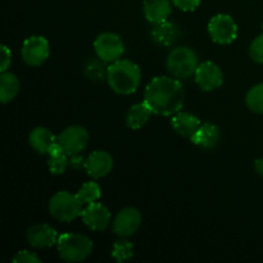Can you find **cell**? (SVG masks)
Returning a JSON list of instances; mask_svg holds the SVG:
<instances>
[{"label":"cell","instance_id":"cell-13","mask_svg":"<svg viewBox=\"0 0 263 263\" xmlns=\"http://www.w3.org/2000/svg\"><path fill=\"white\" fill-rule=\"evenodd\" d=\"M58 239L55 229L46 223L33 225L27 230V241L33 248H50L58 243Z\"/></svg>","mask_w":263,"mask_h":263},{"label":"cell","instance_id":"cell-14","mask_svg":"<svg viewBox=\"0 0 263 263\" xmlns=\"http://www.w3.org/2000/svg\"><path fill=\"white\" fill-rule=\"evenodd\" d=\"M113 157L104 151H97L90 154L85 161V171L87 175L94 179L104 177L112 171L113 168Z\"/></svg>","mask_w":263,"mask_h":263},{"label":"cell","instance_id":"cell-19","mask_svg":"<svg viewBox=\"0 0 263 263\" xmlns=\"http://www.w3.org/2000/svg\"><path fill=\"white\" fill-rule=\"evenodd\" d=\"M180 32L179 28L171 22H164L156 23V26L152 30V39L156 44L161 46H170L174 43H176L179 39Z\"/></svg>","mask_w":263,"mask_h":263},{"label":"cell","instance_id":"cell-7","mask_svg":"<svg viewBox=\"0 0 263 263\" xmlns=\"http://www.w3.org/2000/svg\"><path fill=\"white\" fill-rule=\"evenodd\" d=\"M95 53L98 58L104 61L105 63H113L122 57L125 51V45L121 37L116 33L104 32L100 33L94 43Z\"/></svg>","mask_w":263,"mask_h":263},{"label":"cell","instance_id":"cell-5","mask_svg":"<svg viewBox=\"0 0 263 263\" xmlns=\"http://www.w3.org/2000/svg\"><path fill=\"white\" fill-rule=\"evenodd\" d=\"M167 71L176 79H189L195 74L198 66V55L187 46L175 48L167 57Z\"/></svg>","mask_w":263,"mask_h":263},{"label":"cell","instance_id":"cell-15","mask_svg":"<svg viewBox=\"0 0 263 263\" xmlns=\"http://www.w3.org/2000/svg\"><path fill=\"white\" fill-rule=\"evenodd\" d=\"M143 9L146 20L154 25L168 20L172 12L170 0H144Z\"/></svg>","mask_w":263,"mask_h":263},{"label":"cell","instance_id":"cell-3","mask_svg":"<svg viewBox=\"0 0 263 263\" xmlns=\"http://www.w3.org/2000/svg\"><path fill=\"white\" fill-rule=\"evenodd\" d=\"M57 247L61 258L67 262L85 261L92 253V241L87 236L80 234H62Z\"/></svg>","mask_w":263,"mask_h":263},{"label":"cell","instance_id":"cell-31","mask_svg":"<svg viewBox=\"0 0 263 263\" xmlns=\"http://www.w3.org/2000/svg\"><path fill=\"white\" fill-rule=\"evenodd\" d=\"M69 163H71V166L76 170L85 167L84 158H82V157H80L79 154H76V156H71V161H69Z\"/></svg>","mask_w":263,"mask_h":263},{"label":"cell","instance_id":"cell-28","mask_svg":"<svg viewBox=\"0 0 263 263\" xmlns=\"http://www.w3.org/2000/svg\"><path fill=\"white\" fill-rule=\"evenodd\" d=\"M13 263H40V257L30 251H21L13 257Z\"/></svg>","mask_w":263,"mask_h":263},{"label":"cell","instance_id":"cell-2","mask_svg":"<svg viewBox=\"0 0 263 263\" xmlns=\"http://www.w3.org/2000/svg\"><path fill=\"white\" fill-rule=\"evenodd\" d=\"M110 89L121 95H130L138 90L141 81L139 66L128 59H118L110 63L107 74Z\"/></svg>","mask_w":263,"mask_h":263},{"label":"cell","instance_id":"cell-9","mask_svg":"<svg viewBox=\"0 0 263 263\" xmlns=\"http://www.w3.org/2000/svg\"><path fill=\"white\" fill-rule=\"evenodd\" d=\"M50 54L49 43L43 36H31L22 45V58L26 64L32 67L41 66Z\"/></svg>","mask_w":263,"mask_h":263},{"label":"cell","instance_id":"cell-11","mask_svg":"<svg viewBox=\"0 0 263 263\" xmlns=\"http://www.w3.org/2000/svg\"><path fill=\"white\" fill-rule=\"evenodd\" d=\"M141 223V213L136 208H123L116 216L113 222V231L121 238L133 236L139 230Z\"/></svg>","mask_w":263,"mask_h":263},{"label":"cell","instance_id":"cell-20","mask_svg":"<svg viewBox=\"0 0 263 263\" xmlns=\"http://www.w3.org/2000/svg\"><path fill=\"white\" fill-rule=\"evenodd\" d=\"M152 115H153V110L151 109V107L145 102L139 103V104L133 105L130 108L127 116H126V123L133 130H139V128H141L144 125L148 123Z\"/></svg>","mask_w":263,"mask_h":263},{"label":"cell","instance_id":"cell-25","mask_svg":"<svg viewBox=\"0 0 263 263\" xmlns=\"http://www.w3.org/2000/svg\"><path fill=\"white\" fill-rule=\"evenodd\" d=\"M247 105L254 113L263 115V82L256 85L248 91L246 98Z\"/></svg>","mask_w":263,"mask_h":263},{"label":"cell","instance_id":"cell-12","mask_svg":"<svg viewBox=\"0 0 263 263\" xmlns=\"http://www.w3.org/2000/svg\"><path fill=\"white\" fill-rule=\"evenodd\" d=\"M81 217L85 225L90 230L103 231L109 226L112 216H110L109 210L105 205L95 202L91 204H87V207L82 211Z\"/></svg>","mask_w":263,"mask_h":263},{"label":"cell","instance_id":"cell-17","mask_svg":"<svg viewBox=\"0 0 263 263\" xmlns=\"http://www.w3.org/2000/svg\"><path fill=\"white\" fill-rule=\"evenodd\" d=\"M190 139L195 145L200 146V148L212 149L220 143L221 134L217 126L212 125V123H204V125H200L197 133Z\"/></svg>","mask_w":263,"mask_h":263},{"label":"cell","instance_id":"cell-30","mask_svg":"<svg viewBox=\"0 0 263 263\" xmlns=\"http://www.w3.org/2000/svg\"><path fill=\"white\" fill-rule=\"evenodd\" d=\"M12 62V51L7 45H2V63H0V71L5 72L10 66Z\"/></svg>","mask_w":263,"mask_h":263},{"label":"cell","instance_id":"cell-16","mask_svg":"<svg viewBox=\"0 0 263 263\" xmlns=\"http://www.w3.org/2000/svg\"><path fill=\"white\" fill-rule=\"evenodd\" d=\"M172 128L176 131L179 135L186 136V138H192L198 128L200 127V120L197 116L192 115V113H185V112H177L174 115L171 120Z\"/></svg>","mask_w":263,"mask_h":263},{"label":"cell","instance_id":"cell-6","mask_svg":"<svg viewBox=\"0 0 263 263\" xmlns=\"http://www.w3.org/2000/svg\"><path fill=\"white\" fill-rule=\"evenodd\" d=\"M208 32L215 43L228 45L238 37V26L229 14H217L211 18Z\"/></svg>","mask_w":263,"mask_h":263},{"label":"cell","instance_id":"cell-1","mask_svg":"<svg viewBox=\"0 0 263 263\" xmlns=\"http://www.w3.org/2000/svg\"><path fill=\"white\" fill-rule=\"evenodd\" d=\"M144 102L156 115L174 116L184 105V86L176 77H156L146 85Z\"/></svg>","mask_w":263,"mask_h":263},{"label":"cell","instance_id":"cell-27","mask_svg":"<svg viewBox=\"0 0 263 263\" xmlns=\"http://www.w3.org/2000/svg\"><path fill=\"white\" fill-rule=\"evenodd\" d=\"M249 55L257 63L263 64V33L253 40L249 48Z\"/></svg>","mask_w":263,"mask_h":263},{"label":"cell","instance_id":"cell-22","mask_svg":"<svg viewBox=\"0 0 263 263\" xmlns=\"http://www.w3.org/2000/svg\"><path fill=\"white\" fill-rule=\"evenodd\" d=\"M48 156H49L48 166L51 174L54 175L64 174L67 167H68L69 164V159H68L69 156L66 153V151H64L58 143H55L53 145V148L49 151Z\"/></svg>","mask_w":263,"mask_h":263},{"label":"cell","instance_id":"cell-29","mask_svg":"<svg viewBox=\"0 0 263 263\" xmlns=\"http://www.w3.org/2000/svg\"><path fill=\"white\" fill-rule=\"evenodd\" d=\"M172 3L184 12H193L199 7L200 0H172Z\"/></svg>","mask_w":263,"mask_h":263},{"label":"cell","instance_id":"cell-26","mask_svg":"<svg viewBox=\"0 0 263 263\" xmlns=\"http://www.w3.org/2000/svg\"><path fill=\"white\" fill-rule=\"evenodd\" d=\"M134 256V246L128 240H120L113 246L112 257L117 262L128 261Z\"/></svg>","mask_w":263,"mask_h":263},{"label":"cell","instance_id":"cell-4","mask_svg":"<svg viewBox=\"0 0 263 263\" xmlns=\"http://www.w3.org/2000/svg\"><path fill=\"white\" fill-rule=\"evenodd\" d=\"M82 204L76 194L68 192H58L49 200V212L55 220L71 222L82 215Z\"/></svg>","mask_w":263,"mask_h":263},{"label":"cell","instance_id":"cell-18","mask_svg":"<svg viewBox=\"0 0 263 263\" xmlns=\"http://www.w3.org/2000/svg\"><path fill=\"white\" fill-rule=\"evenodd\" d=\"M31 146L40 154H48L49 151L57 143V138L46 127H36L28 136Z\"/></svg>","mask_w":263,"mask_h":263},{"label":"cell","instance_id":"cell-10","mask_svg":"<svg viewBox=\"0 0 263 263\" xmlns=\"http://www.w3.org/2000/svg\"><path fill=\"white\" fill-rule=\"evenodd\" d=\"M195 82L203 91H213L222 86L223 74L213 62H203L195 71Z\"/></svg>","mask_w":263,"mask_h":263},{"label":"cell","instance_id":"cell-23","mask_svg":"<svg viewBox=\"0 0 263 263\" xmlns=\"http://www.w3.org/2000/svg\"><path fill=\"white\" fill-rule=\"evenodd\" d=\"M105 62L102 59H95L90 58L89 61L85 63L84 72L87 76V79H90L91 81L99 82L107 77L108 74V67H105Z\"/></svg>","mask_w":263,"mask_h":263},{"label":"cell","instance_id":"cell-24","mask_svg":"<svg viewBox=\"0 0 263 263\" xmlns=\"http://www.w3.org/2000/svg\"><path fill=\"white\" fill-rule=\"evenodd\" d=\"M76 195L84 204H91V203H95L99 199L100 195H102V190H100V186L97 182L90 181L82 185Z\"/></svg>","mask_w":263,"mask_h":263},{"label":"cell","instance_id":"cell-8","mask_svg":"<svg viewBox=\"0 0 263 263\" xmlns=\"http://www.w3.org/2000/svg\"><path fill=\"white\" fill-rule=\"evenodd\" d=\"M57 143L71 156L80 154L89 143V134L81 126H69L57 136Z\"/></svg>","mask_w":263,"mask_h":263},{"label":"cell","instance_id":"cell-32","mask_svg":"<svg viewBox=\"0 0 263 263\" xmlns=\"http://www.w3.org/2000/svg\"><path fill=\"white\" fill-rule=\"evenodd\" d=\"M254 168H256L257 174L263 177V158H258L254 162Z\"/></svg>","mask_w":263,"mask_h":263},{"label":"cell","instance_id":"cell-21","mask_svg":"<svg viewBox=\"0 0 263 263\" xmlns=\"http://www.w3.org/2000/svg\"><path fill=\"white\" fill-rule=\"evenodd\" d=\"M20 80L17 76L10 72H2L0 76V100L2 103L7 104L10 100L14 99L20 92Z\"/></svg>","mask_w":263,"mask_h":263}]
</instances>
